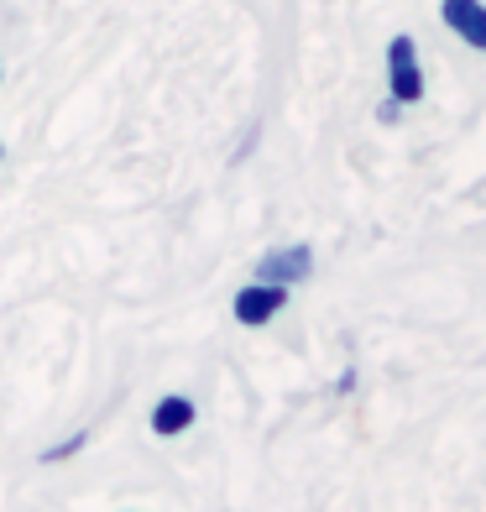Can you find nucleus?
<instances>
[{"mask_svg":"<svg viewBox=\"0 0 486 512\" xmlns=\"http://www.w3.org/2000/svg\"><path fill=\"white\" fill-rule=\"evenodd\" d=\"M387 100L392 105H419L424 100V68H419V42L398 32L387 42Z\"/></svg>","mask_w":486,"mask_h":512,"instance_id":"f257e3e1","label":"nucleus"},{"mask_svg":"<svg viewBox=\"0 0 486 512\" xmlns=\"http://www.w3.org/2000/svg\"><path fill=\"white\" fill-rule=\"evenodd\" d=\"M309 272H314V251H309L304 241H288V246L262 251V262H257V283L293 288V283H304Z\"/></svg>","mask_w":486,"mask_h":512,"instance_id":"f03ea898","label":"nucleus"},{"mask_svg":"<svg viewBox=\"0 0 486 512\" xmlns=\"http://www.w3.org/2000/svg\"><path fill=\"white\" fill-rule=\"evenodd\" d=\"M283 309H288V288H272V283H246L230 298V314H236V324H246V330H262V324H272Z\"/></svg>","mask_w":486,"mask_h":512,"instance_id":"7ed1b4c3","label":"nucleus"},{"mask_svg":"<svg viewBox=\"0 0 486 512\" xmlns=\"http://www.w3.org/2000/svg\"><path fill=\"white\" fill-rule=\"evenodd\" d=\"M194 418H199V408H194L189 392H168V398H157V403H152L147 429H152L157 439H178V434H189V429H194Z\"/></svg>","mask_w":486,"mask_h":512,"instance_id":"20e7f679","label":"nucleus"},{"mask_svg":"<svg viewBox=\"0 0 486 512\" xmlns=\"http://www.w3.org/2000/svg\"><path fill=\"white\" fill-rule=\"evenodd\" d=\"M439 16H445V27L471 42L476 53H486V6L481 0H439Z\"/></svg>","mask_w":486,"mask_h":512,"instance_id":"39448f33","label":"nucleus"},{"mask_svg":"<svg viewBox=\"0 0 486 512\" xmlns=\"http://www.w3.org/2000/svg\"><path fill=\"white\" fill-rule=\"evenodd\" d=\"M84 445H89V429H74V434H68V439H58V445H48V450H37V460H42V465L74 460V455H79Z\"/></svg>","mask_w":486,"mask_h":512,"instance_id":"423d86ee","label":"nucleus"},{"mask_svg":"<svg viewBox=\"0 0 486 512\" xmlns=\"http://www.w3.org/2000/svg\"><path fill=\"white\" fill-rule=\"evenodd\" d=\"M398 110H403V105H392V100H382V105H377V121H387V126H392V121H398Z\"/></svg>","mask_w":486,"mask_h":512,"instance_id":"0eeeda50","label":"nucleus"},{"mask_svg":"<svg viewBox=\"0 0 486 512\" xmlns=\"http://www.w3.org/2000/svg\"><path fill=\"white\" fill-rule=\"evenodd\" d=\"M0 157H6V147H0Z\"/></svg>","mask_w":486,"mask_h":512,"instance_id":"6e6552de","label":"nucleus"}]
</instances>
